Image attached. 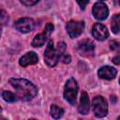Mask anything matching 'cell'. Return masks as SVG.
I'll use <instances>...</instances> for the list:
<instances>
[{
	"instance_id": "obj_1",
	"label": "cell",
	"mask_w": 120,
	"mask_h": 120,
	"mask_svg": "<svg viewBox=\"0 0 120 120\" xmlns=\"http://www.w3.org/2000/svg\"><path fill=\"white\" fill-rule=\"evenodd\" d=\"M9 82L16 89L17 97L22 100H30L38 94V88L25 79H10Z\"/></svg>"
},
{
	"instance_id": "obj_2",
	"label": "cell",
	"mask_w": 120,
	"mask_h": 120,
	"mask_svg": "<svg viewBox=\"0 0 120 120\" xmlns=\"http://www.w3.org/2000/svg\"><path fill=\"white\" fill-rule=\"evenodd\" d=\"M66 51V44L64 42H58L57 44V48L55 49L53 47V42L52 40L49 41L47 47H46V50H45V53H44V59H45V62L46 64L49 66V67H54L58 60L61 59V57L65 54Z\"/></svg>"
},
{
	"instance_id": "obj_3",
	"label": "cell",
	"mask_w": 120,
	"mask_h": 120,
	"mask_svg": "<svg viewBox=\"0 0 120 120\" xmlns=\"http://www.w3.org/2000/svg\"><path fill=\"white\" fill-rule=\"evenodd\" d=\"M78 93V84L74 79H69L67 81L64 88V98L70 104L74 105L76 103V97Z\"/></svg>"
},
{
	"instance_id": "obj_4",
	"label": "cell",
	"mask_w": 120,
	"mask_h": 120,
	"mask_svg": "<svg viewBox=\"0 0 120 120\" xmlns=\"http://www.w3.org/2000/svg\"><path fill=\"white\" fill-rule=\"evenodd\" d=\"M92 108L95 116L97 117H104L108 112V104L106 99L101 96H97L94 98L92 102Z\"/></svg>"
},
{
	"instance_id": "obj_5",
	"label": "cell",
	"mask_w": 120,
	"mask_h": 120,
	"mask_svg": "<svg viewBox=\"0 0 120 120\" xmlns=\"http://www.w3.org/2000/svg\"><path fill=\"white\" fill-rule=\"evenodd\" d=\"M84 28V22H75V21H70L67 24V31L68 36L71 38H75L79 37Z\"/></svg>"
},
{
	"instance_id": "obj_6",
	"label": "cell",
	"mask_w": 120,
	"mask_h": 120,
	"mask_svg": "<svg viewBox=\"0 0 120 120\" xmlns=\"http://www.w3.org/2000/svg\"><path fill=\"white\" fill-rule=\"evenodd\" d=\"M15 28L22 33L31 32L35 27V22L30 18H21L15 22Z\"/></svg>"
},
{
	"instance_id": "obj_7",
	"label": "cell",
	"mask_w": 120,
	"mask_h": 120,
	"mask_svg": "<svg viewBox=\"0 0 120 120\" xmlns=\"http://www.w3.org/2000/svg\"><path fill=\"white\" fill-rule=\"evenodd\" d=\"M92 13H93V16L97 20H104L109 15V9H108V7L104 3L98 2L94 5Z\"/></svg>"
},
{
	"instance_id": "obj_8",
	"label": "cell",
	"mask_w": 120,
	"mask_h": 120,
	"mask_svg": "<svg viewBox=\"0 0 120 120\" xmlns=\"http://www.w3.org/2000/svg\"><path fill=\"white\" fill-rule=\"evenodd\" d=\"M95 50V44L90 39H84L78 44V52L84 56L93 55Z\"/></svg>"
},
{
	"instance_id": "obj_9",
	"label": "cell",
	"mask_w": 120,
	"mask_h": 120,
	"mask_svg": "<svg viewBox=\"0 0 120 120\" xmlns=\"http://www.w3.org/2000/svg\"><path fill=\"white\" fill-rule=\"evenodd\" d=\"M92 35L98 40H105L109 37V32L103 24L96 23L92 28Z\"/></svg>"
},
{
	"instance_id": "obj_10",
	"label": "cell",
	"mask_w": 120,
	"mask_h": 120,
	"mask_svg": "<svg viewBox=\"0 0 120 120\" xmlns=\"http://www.w3.org/2000/svg\"><path fill=\"white\" fill-rule=\"evenodd\" d=\"M98 75L104 80H112L116 76V69L112 67L105 66L98 69Z\"/></svg>"
},
{
	"instance_id": "obj_11",
	"label": "cell",
	"mask_w": 120,
	"mask_h": 120,
	"mask_svg": "<svg viewBox=\"0 0 120 120\" xmlns=\"http://www.w3.org/2000/svg\"><path fill=\"white\" fill-rule=\"evenodd\" d=\"M38 54L34 52H29L26 54H24L22 57H21L20 65L22 67H27V66L34 65V64L38 63Z\"/></svg>"
},
{
	"instance_id": "obj_12",
	"label": "cell",
	"mask_w": 120,
	"mask_h": 120,
	"mask_svg": "<svg viewBox=\"0 0 120 120\" xmlns=\"http://www.w3.org/2000/svg\"><path fill=\"white\" fill-rule=\"evenodd\" d=\"M90 104H89V98L86 92H82L81 95V99H80V104L78 107V111L82 114H86L89 111Z\"/></svg>"
},
{
	"instance_id": "obj_13",
	"label": "cell",
	"mask_w": 120,
	"mask_h": 120,
	"mask_svg": "<svg viewBox=\"0 0 120 120\" xmlns=\"http://www.w3.org/2000/svg\"><path fill=\"white\" fill-rule=\"evenodd\" d=\"M47 35L46 34H38V35H37L35 38H34V39H33V41H32V45L34 46V47H41L42 45H44V43L46 42V40H47Z\"/></svg>"
},
{
	"instance_id": "obj_14",
	"label": "cell",
	"mask_w": 120,
	"mask_h": 120,
	"mask_svg": "<svg viewBox=\"0 0 120 120\" xmlns=\"http://www.w3.org/2000/svg\"><path fill=\"white\" fill-rule=\"evenodd\" d=\"M112 30L114 34L120 33V14L113 16L112 20Z\"/></svg>"
},
{
	"instance_id": "obj_15",
	"label": "cell",
	"mask_w": 120,
	"mask_h": 120,
	"mask_svg": "<svg viewBox=\"0 0 120 120\" xmlns=\"http://www.w3.org/2000/svg\"><path fill=\"white\" fill-rule=\"evenodd\" d=\"M64 114V110L56 105H52L51 107V115L54 118V119H58L60 117H62V115Z\"/></svg>"
},
{
	"instance_id": "obj_16",
	"label": "cell",
	"mask_w": 120,
	"mask_h": 120,
	"mask_svg": "<svg viewBox=\"0 0 120 120\" xmlns=\"http://www.w3.org/2000/svg\"><path fill=\"white\" fill-rule=\"evenodd\" d=\"M2 98L4 100L8 101V102H14L17 100V95L13 94L12 92L9 91H3L2 92Z\"/></svg>"
},
{
	"instance_id": "obj_17",
	"label": "cell",
	"mask_w": 120,
	"mask_h": 120,
	"mask_svg": "<svg viewBox=\"0 0 120 120\" xmlns=\"http://www.w3.org/2000/svg\"><path fill=\"white\" fill-rule=\"evenodd\" d=\"M53 25L52 23H47L45 28H44V34H46L47 36H50L52 34V32L53 31Z\"/></svg>"
},
{
	"instance_id": "obj_18",
	"label": "cell",
	"mask_w": 120,
	"mask_h": 120,
	"mask_svg": "<svg viewBox=\"0 0 120 120\" xmlns=\"http://www.w3.org/2000/svg\"><path fill=\"white\" fill-rule=\"evenodd\" d=\"M20 1L25 6H33V5L37 4L39 0H20Z\"/></svg>"
},
{
	"instance_id": "obj_19",
	"label": "cell",
	"mask_w": 120,
	"mask_h": 120,
	"mask_svg": "<svg viewBox=\"0 0 120 120\" xmlns=\"http://www.w3.org/2000/svg\"><path fill=\"white\" fill-rule=\"evenodd\" d=\"M77 2H78V4L80 5V7L83 9L84 8H85V6L89 3V0H76Z\"/></svg>"
},
{
	"instance_id": "obj_20",
	"label": "cell",
	"mask_w": 120,
	"mask_h": 120,
	"mask_svg": "<svg viewBox=\"0 0 120 120\" xmlns=\"http://www.w3.org/2000/svg\"><path fill=\"white\" fill-rule=\"evenodd\" d=\"M61 60L64 62V63H69L70 62V56L68 54H64L62 57H61Z\"/></svg>"
},
{
	"instance_id": "obj_21",
	"label": "cell",
	"mask_w": 120,
	"mask_h": 120,
	"mask_svg": "<svg viewBox=\"0 0 120 120\" xmlns=\"http://www.w3.org/2000/svg\"><path fill=\"white\" fill-rule=\"evenodd\" d=\"M112 62H113L114 64H116V65H119V64H120V54L115 55V56L112 58Z\"/></svg>"
},
{
	"instance_id": "obj_22",
	"label": "cell",
	"mask_w": 120,
	"mask_h": 120,
	"mask_svg": "<svg viewBox=\"0 0 120 120\" xmlns=\"http://www.w3.org/2000/svg\"><path fill=\"white\" fill-rule=\"evenodd\" d=\"M118 119H119V120H120V116H119V117H118Z\"/></svg>"
},
{
	"instance_id": "obj_23",
	"label": "cell",
	"mask_w": 120,
	"mask_h": 120,
	"mask_svg": "<svg viewBox=\"0 0 120 120\" xmlns=\"http://www.w3.org/2000/svg\"><path fill=\"white\" fill-rule=\"evenodd\" d=\"M119 82H120V80H119Z\"/></svg>"
},
{
	"instance_id": "obj_24",
	"label": "cell",
	"mask_w": 120,
	"mask_h": 120,
	"mask_svg": "<svg viewBox=\"0 0 120 120\" xmlns=\"http://www.w3.org/2000/svg\"><path fill=\"white\" fill-rule=\"evenodd\" d=\"M101 1H103V0H101Z\"/></svg>"
}]
</instances>
